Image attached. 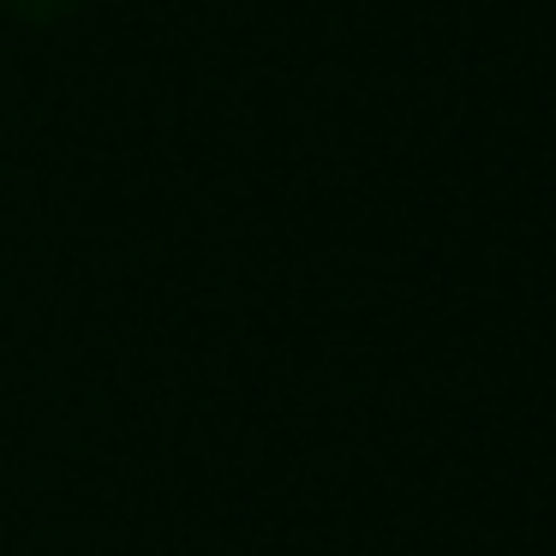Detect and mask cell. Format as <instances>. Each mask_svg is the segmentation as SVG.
<instances>
[{
	"label": "cell",
	"mask_w": 556,
	"mask_h": 556,
	"mask_svg": "<svg viewBox=\"0 0 556 556\" xmlns=\"http://www.w3.org/2000/svg\"><path fill=\"white\" fill-rule=\"evenodd\" d=\"M13 18H25V25H61V18H73L85 0H0Z\"/></svg>",
	"instance_id": "6da1fadb"
}]
</instances>
